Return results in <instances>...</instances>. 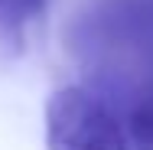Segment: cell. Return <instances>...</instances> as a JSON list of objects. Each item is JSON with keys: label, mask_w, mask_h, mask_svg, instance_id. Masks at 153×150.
<instances>
[{"label": "cell", "mask_w": 153, "mask_h": 150, "mask_svg": "<svg viewBox=\"0 0 153 150\" xmlns=\"http://www.w3.org/2000/svg\"><path fill=\"white\" fill-rule=\"evenodd\" d=\"M127 150H153V72L137 85L124 118Z\"/></svg>", "instance_id": "obj_3"}, {"label": "cell", "mask_w": 153, "mask_h": 150, "mask_svg": "<svg viewBox=\"0 0 153 150\" xmlns=\"http://www.w3.org/2000/svg\"><path fill=\"white\" fill-rule=\"evenodd\" d=\"M42 13V0H0V59H13L26 49L30 26Z\"/></svg>", "instance_id": "obj_2"}, {"label": "cell", "mask_w": 153, "mask_h": 150, "mask_svg": "<svg viewBox=\"0 0 153 150\" xmlns=\"http://www.w3.org/2000/svg\"><path fill=\"white\" fill-rule=\"evenodd\" d=\"M46 150H127V134L104 98L65 85L46 101Z\"/></svg>", "instance_id": "obj_1"}]
</instances>
